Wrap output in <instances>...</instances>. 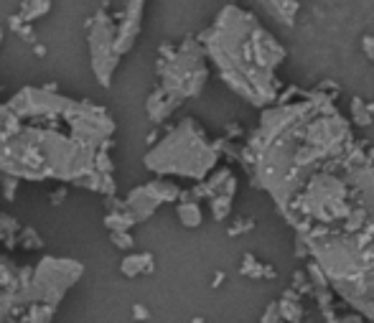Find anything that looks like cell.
I'll return each mask as SVG.
<instances>
[{"instance_id": "cell-27", "label": "cell", "mask_w": 374, "mask_h": 323, "mask_svg": "<svg viewBox=\"0 0 374 323\" xmlns=\"http://www.w3.org/2000/svg\"><path fill=\"white\" fill-rule=\"evenodd\" d=\"M18 36H20V39H23V41H28V44H34V46H36L34 26H28V23H26V26H23V28H20V31H18Z\"/></svg>"}, {"instance_id": "cell-8", "label": "cell", "mask_w": 374, "mask_h": 323, "mask_svg": "<svg viewBox=\"0 0 374 323\" xmlns=\"http://www.w3.org/2000/svg\"><path fill=\"white\" fill-rule=\"evenodd\" d=\"M155 74L160 89L171 97L186 102L204 92L209 80V59L199 39H183L179 46H160V59L155 61Z\"/></svg>"}, {"instance_id": "cell-6", "label": "cell", "mask_w": 374, "mask_h": 323, "mask_svg": "<svg viewBox=\"0 0 374 323\" xmlns=\"http://www.w3.org/2000/svg\"><path fill=\"white\" fill-rule=\"evenodd\" d=\"M219 160V146L209 140L194 118H183L146 153V168L155 178H188L204 184Z\"/></svg>"}, {"instance_id": "cell-26", "label": "cell", "mask_w": 374, "mask_h": 323, "mask_svg": "<svg viewBox=\"0 0 374 323\" xmlns=\"http://www.w3.org/2000/svg\"><path fill=\"white\" fill-rule=\"evenodd\" d=\"M361 49H364V53L369 56V61H374V36H364V39H361Z\"/></svg>"}, {"instance_id": "cell-16", "label": "cell", "mask_w": 374, "mask_h": 323, "mask_svg": "<svg viewBox=\"0 0 374 323\" xmlns=\"http://www.w3.org/2000/svg\"><path fill=\"white\" fill-rule=\"evenodd\" d=\"M20 222L11 214H3L0 211V242L6 244L8 250H15L18 247V234H20Z\"/></svg>"}, {"instance_id": "cell-18", "label": "cell", "mask_w": 374, "mask_h": 323, "mask_svg": "<svg viewBox=\"0 0 374 323\" xmlns=\"http://www.w3.org/2000/svg\"><path fill=\"white\" fill-rule=\"evenodd\" d=\"M18 247L26 252L41 250V247H44V239H41V234L34 229V227H23L18 234Z\"/></svg>"}, {"instance_id": "cell-5", "label": "cell", "mask_w": 374, "mask_h": 323, "mask_svg": "<svg viewBox=\"0 0 374 323\" xmlns=\"http://www.w3.org/2000/svg\"><path fill=\"white\" fill-rule=\"evenodd\" d=\"M308 252L336 296L374 321V229L314 232Z\"/></svg>"}, {"instance_id": "cell-17", "label": "cell", "mask_w": 374, "mask_h": 323, "mask_svg": "<svg viewBox=\"0 0 374 323\" xmlns=\"http://www.w3.org/2000/svg\"><path fill=\"white\" fill-rule=\"evenodd\" d=\"M49 11H51V3H49V0H28V3H20L18 15L23 18V23L34 26V20L44 18Z\"/></svg>"}, {"instance_id": "cell-21", "label": "cell", "mask_w": 374, "mask_h": 323, "mask_svg": "<svg viewBox=\"0 0 374 323\" xmlns=\"http://www.w3.org/2000/svg\"><path fill=\"white\" fill-rule=\"evenodd\" d=\"M18 186H20L18 178H11V176H3V178H0V191H3V198H6V201H15Z\"/></svg>"}, {"instance_id": "cell-20", "label": "cell", "mask_w": 374, "mask_h": 323, "mask_svg": "<svg viewBox=\"0 0 374 323\" xmlns=\"http://www.w3.org/2000/svg\"><path fill=\"white\" fill-rule=\"evenodd\" d=\"M229 209H232V196H214L212 198V217L217 219V222H221V219L227 217Z\"/></svg>"}, {"instance_id": "cell-3", "label": "cell", "mask_w": 374, "mask_h": 323, "mask_svg": "<svg viewBox=\"0 0 374 323\" xmlns=\"http://www.w3.org/2000/svg\"><path fill=\"white\" fill-rule=\"evenodd\" d=\"M199 41L221 82L240 99L254 107H270L278 99V66L285 49L250 11L224 6Z\"/></svg>"}, {"instance_id": "cell-4", "label": "cell", "mask_w": 374, "mask_h": 323, "mask_svg": "<svg viewBox=\"0 0 374 323\" xmlns=\"http://www.w3.org/2000/svg\"><path fill=\"white\" fill-rule=\"evenodd\" d=\"M290 224L314 232H367L374 227V173L339 160L311 176L283 211Z\"/></svg>"}, {"instance_id": "cell-11", "label": "cell", "mask_w": 374, "mask_h": 323, "mask_svg": "<svg viewBox=\"0 0 374 323\" xmlns=\"http://www.w3.org/2000/svg\"><path fill=\"white\" fill-rule=\"evenodd\" d=\"M158 206H160V201L155 198V194L150 191V186L148 184L135 186V189H130V194L125 196V209L133 214L138 224H143V222H148V219L153 217L155 211H158Z\"/></svg>"}, {"instance_id": "cell-1", "label": "cell", "mask_w": 374, "mask_h": 323, "mask_svg": "<svg viewBox=\"0 0 374 323\" xmlns=\"http://www.w3.org/2000/svg\"><path fill=\"white\" fill-rule=\"evenodd\" d=\"M115 130L105 107L59 94L53 82L20 87L0 105V176L79 186L100 151H112Z\"/></svg>"}, {"instance_id": "cell-23", "label": "cell", "mask_w": 374, "mask_h": 323, "mask_svg": "<svg viewBox=\"0 0 374 323\" xmlns=\"http://www.w3.org/2000/svg\"><path fill=\"white\" fill-rule=\"evenodd\" d=\"M262 323H285V313H283V305L275 303L265 310V316H262Z\"/></svg>"}, {"instance_id": "cell-29", "label": "cell", "mask_w": 374, "mask_h": 323, "mask_svg": "<svg viewBox=\"0 0 374 323\" xmlns=\"http://www.w3.org/2000/svg\"><path fill=\"white\" fill-rule=\"evenodd\" d=\"M34 53H36V56H46V46H41V44H36V46H34Z\"/></svg>"}, {"instance_id": "cell-7", "label": "cell", "mask_w": 374, "mask_h": 323, "mask_svg": "<svg viewBox=\"0 0 374 323\" xmlns=\"http://www.w3.org/2000/svg\"><path fill=\"white\" fill-rule=\"evenodd\" d=\"M82 275H84V262L46 255L34 267H18L15 280L0 293V305H18V308L46 305L59 310L64 296L79 283Z\"/></svg>"}, {"instance_id": "cell-24", "label": "cell", "mask_w": 374, "mask_h": 323, "mask_svg": "<svg viewBox=\"0 0 374 323\" xmlns=\"http://www.w3.org/2000/svg\"><path fill=\"white\" fill-rule=\"evenodd\" d=\"M110 239H112V244L115 247H120V250H130L135 242L130 232H115V234H110Z\"/></svg>"}, {"instance_id": "cell-25", "label": "cell", "mask_w": 374, "mask_h": 323, "mask_svg": "<svg viewBox=\"0 0 374 323\" xmlns=\"http://www.w3.org/2000/svg\"><path fill=\"white\" fill-rule=\"evenodd\" d=\"M133 318H135V321H148V318H150V313H148V308L143 303H135L133 305Z\"/></svg>"}, {"instance_id": "cell-10", "label": "cell", "mask_w": 374, "mask_h": 323, "mask_svg": "<svg viewBox=\"0 0 374 323\" xmlns=\"http://www.w3.org/2000/svg\"><path fill=\"white\" fill-rule=\"evenodd\" d=\"M143 11L146 3L143 0H133V3H122L117 8V39H115V49L120 56H125L127 51H133V46L138 44V36L143 31Z\"/></svg>"}, {"instance_id": "cell-2", "label": "cell", "mask_w": 374, "mask_h": 323, "mask_svg": "<svg viewBox=\"0 0 374 323\" xmlns=\"http://www.w3.org/2000/svg\"><path fill=\"white\" fill-rule=\"evenodd\" d=\"M352 127L328 102H295L265 110L262 122L247 143V171L254 184L273 196L280 211L308 178L326 165L347 160Z\"/></svg>"}, {"instance_id": "cell-14", "label": "cell", "mask_w": 374, "mask_h": 323, "mask_svg": "<svg viewBox=\"0 0 374 323\" xmlns=\"http://www.w3.org/2000/svg\"><path fill=\"white\" fill-rule=\"evenodd\" d=\"M176 217H179V222L183 227L194 229V227H201V222H204V211H201L199 201H194V198H188L183 194L181 201L176 204Z\"/></svg>"}, {"instance_id": "cell-9", "label": "cell", "mask_w": 374, "mask_h": 323, "mask_svg": "<svg viewBox=\"0 0 374 323\" xmlns=\"http://www.w3.org/2000/svg\"><path fill=\"white\" fill-rule=\"evenodd\" d=\"M110 6H102L92 18L87 20V49H89V64H92V74L97 77L102 87L112 84V77L120 66V53L115 49V39H117V20L115 15L107 13Z\"/></svg>"}, {"instance_id": "cell-12", "label": "cell", "mask_w": 374, "mask_h": 323, "mask_svg": "<svg viewBox=\"0 0 374 323\" xmlns=\"http://www.w3.org/2000/svg\"><path fill=\"white\" fill-rule=\"evenodd\" d=\"M183 105L181 99L171 97L168 92H163V89H153V92L148 94V102H146V113L148 118H150V122H155V125H160V122H166L171 115L179 110V107Z\"/></svg>"}, {"instance_id": "cell-13", "label": "cell", "mask_w": 374, "mask_h": 323, "mask_svg": "<svg viewBox=\"0 0 374 323\" xmlns=\"http://www.w3.org/2000/svg\"><path fill=\"white\" fill-rule=\"evenodd\" d=\"M153 267H155L153 252H133V255H127L120 262V272L125 277H130V280L138 275H150Z\"/></svg>"}, {"instance_id": "cell-19", "label": "cell", "mask_w": 374, "mask_h": 323, "mask_svg": "<svg viewBox=\"0 0 374 323\" xmlns=\"http://www.w3.org/2000/svg\"><path fill=\"white\" fill-rule=\"evenodd\" d=\"M15 275H18V267H15V265L11 262L6 255H0V293H3L8 285L13 283Z\"/></svg>"}, {"instance_id": "cell-22", "label": "cell", "mask_w": 374, "mask_h": 323, "mask_svg": "<svg viewBox=\"0 0 374 323\" xmlns=\"http://www.w3.org/2000/svg\"><path fill=\"white\" fill-rule=\"evenodd\" d=\"M94 171L97 173H115V163L112 158H110V151H100V156H97V163H94Z\"/></svg>"}, {"instance_id": "cell-30", "label": "cell", "mask_w": 374, "mask_h": 323, "mask_svg": "<svg viewBox=\"0 0 374 323\" xmlns=\"http://www.w3.org/2000/svg\"><path fill=\"white\" fill-rule=\"evenodd\" d=\"M0 44H3V26H0Z\"/></svg>"}, {"instance_id": "cell-15", "label": "cell", "mask_w": 374, "mask_h": 323, "mask_svg": "<svg viewBox=\"0 0 374 323\" xmlns=\"http://www.w3.org/2000/svg\"><path fill=\"white\" fill-rule=\"evenodd\" d=\"M135 224H138V222H135L133 214L125 209V201H122L120 209H112L105 214V227L110 229V234H115V232H130Z\"/></svg>"}, {"instance_id": "cell-28", "label": "cell", "mask_w": 374, "mask_h": 323, "mask_svg": "<svg viewBox=\"0 0 374 323\" xmlns=\"http://www.w3.org/2000/svg\"><path fill=\"white\" fill-rule=\"evenodd\" d=\"M67 196V189H64V186H61L59 191H51V204L56 206V204H61V198Z\"/></svg>"}]
</instances>
